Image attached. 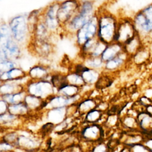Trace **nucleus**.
<instances>
[{"label":"nucleus","mask_w":152,"mask_h":152,"mask_svg":"<svg viewBox=\"0 0 152 152\" xmlns=\"http://www.w3.org/2000/svg\"><path fill=\"white\" fill-rule=\"evenodd\" d=\"M97 38L99 40L109 44L113 42L119 17L107 10L105 8H100L97 10Z\"/></svg>","instance_id":"f257e3e1"},{"label":"nucleus","mask_w":152,"mask_h":152,"mask_svg":"<svg viewBox=\"0 0 152 152\" xmlns=\"http://www.w3.org/2000/svg\"><path fill=\"white\" fill-rule=\"evenodd\" d=\"M132 20L137 34L142 42L152 40V3L136 12Z\"/></svg>","instance_id":"f03ea898"},{"label":"nucleus","mask_w":152,"mask_h":152,"mask_svg":"<svg viewBox=\"0 0 152 152\" xmlns=\"http://www.w3.org/2000/svg\"><path fill=\"white\" fill-rule=\"evenodd\" d=\"M8 23L12 38L22 47L28 46L31 34L28 26L27 15L25 14L15 15L11 18Z\"/></svg>","instance_id":"7ed1b4c3"},{"label":"nucleus","mask_w":152,"mask_h":152,"mask_svg":"<svg viewBox=\"0 0 152 152\" xmlns=\"http://www.w3.org/2000/svg\"><path fill=\"white\" fill-rule=\"evenodd\" d=\"M59 7V1L55 0L46 6L42 12V18L53 35L63 33L62 26L57 17Z\"/></svg>","instance_id":"20e7f679"},{"label":"nucleus","mask_w":152,"mask_h":152,"mask_svg":"<svg viewBox=\"0 0 152 152\" xmlns=\"http://www.w3.org/2000/svg\"><path fill=\"white\" fill-rule=\"evenodd\" d=\"M18 137L15 147L26 152H35L42 145L41 138L28 131H17Z\"/></svg>","instance_id":"39448f33"},{"label":"nucleus","mask_w":152,"mask_h":152,"mask_svg":"<svg viewBox=\"0 0 152 152\" xmlns=\"http://www.w3.org/2000/svg\"><path fill=\"white\" fill-rule=\"evenodd\" d=\"M26 90L28 94L46 100L56 94L55 93L56 90L49 80H30L26 85Z\"/></svg>","instance_id":"423d86ee"},{"label":"nucleus","mask_w":152,"mask_h":152,"mask_svg":"<svg viewBox=\"0 0 152 152\" xmlns=\"http://www.w3.org/2000/svg\"><path fill=\"white\" fill-rule=\"evenodd\" d=\"M137 34L132 18L128 17H119L113 42L124 45L126 42Z\"/></svg>","instance_id":"0eeeda50"},{"label":"nucleus","mask_w":152,"mask_h":152,"mask_svg":"<svg viewBox=\"0 0 152 152\" xmlns=\"http://www.w3.org/2000/svg\"><path fill=\"white\" fill-rule=\"evenodd\" d=\"M97 12V11H96ZM97 32V15L96 13L74 34L75 44L80 48L87 40L96 37Z\"/></svg>","instance_id":"6e6552de"},{"label":"nucleus","mask_w":152,"mask_h":152,"mask_svg":"<svg viewBox=\"0 0 152 152\" xmlns=\"http://www.w3.org/2000/svg\"><path fill=\"white\" fill-rule=\"evenodd\" d=\"M22 48L12 36L0 35V50L4 53L6 59L15 61L20 58Z\"/></svg>","instance_id":"1a4fd4ad"},{"label":"nucleus","mask_w":152,"mask_h":152,"mask_svg":"<svg viewBox=\"0 0 152 152\" xmlns=\"http://www.w3.org/2000/svg\"><path fill=\"white\" fill-rule=\"evenodd\" d=\"M80 0H62L59 1V7L58 11V19L63 26L78 11Z\"/></svg>","instance_id":"9d476101"},{"label":"nucleus","mask_w":152,"mask_h":152,"mask_svg":"<svg viewBox=\"0 0 152 152\" xmlns=\"http://www.w3.org/2000/svg\"><path fill=\"white\" fill-rule=\"evenodd\" d=\"M28 46L33 53L42 58H48L54 52L55 50V46L50 40L37 41L31 40Z\"/></svg>","instance_id":"9b49d317"},{"label":"nucleus","mask_w":152,"mask_h":152,"mask_svg":"<svg viewBox=\"0 0 152 152\" xmlns=\"http://www.w3.org/2000/svg\"><path fill=\"white\" fill-rule=\"evenodd\" d=\"M90 18L86 17L77 12L66 24L62 26L64 34L74 36L76 31L83 27Z\"/></svg>","instance_id":"f8f14e48"},{"label":"nucleus","mask_w":152,"mask_h":152,"mask_svg":"<svg viewBox=\"0 0 152 152\" xmlns=\"http://www.w3.org/2000/svg\"><path fill=\"white\" fill-rule=\"evenodd\" d=\"M78 96H79L78 95L74 97H68L56 94L46 100V104L45 109L48 110L50 109L66 107L71 104L76 103L78 99Z\"/></svg>","instance_id":"ddd939ff"},{"label":"nucleus","mask_w":152,"mask_h":152,"mask_svg":"<svg viewBox=\"0 0 152 152\" xmlns=\"http://www.w3.org/2000/svg\"><path fill=\"white\" fill-rule=\"evenodd\" d=\"M103 136V131L98 125L91 124L84 126L80 132V137L86 142L99 141Z\"/></svg>","instance_id":"4468645a"},{"label":"nucleus","mask_w":152,"mask_h":152,"mask_svg":"<svg viewBox=\"0 0 152 152\" xmlns=\"http://www.w3.org/2000/svg\"><path fill=\"white\" fill-rule=\"evenodd\" d=\"M27 76L20 80L2 82L0 85V96H2L4 95L14 94L26 90V85L23 84L24 83L23 80L27 77Z\"/></svg>","instance_id":"2eb2a0df"},{"label":"nucleus","mask_w":152,"mask_h":152,"mask_svg":"<svg viewBox=\"0 0 152 152\" xmlns=\"http://www.w3.org/2000/svg\"><path fill=\"white\" fill-rule=\"evenodd\" d=\"M53 34L49 30L45 23L41 18L36 24L31 34V40L37 41L50 40Z\"/></svg>","instance_id":"dca6fc26"},{"label":"nucleus","mask_w":152,"mask_h":152,"mask_svg":"<svg viewBox=\"0 0 152 152\" xmlns=\"http://www.w3.org/2000/svg\"><path fill=\"white\" fill-rule=\"evenodd\" d=\"M31 80H49L48 78L51 76L50 69L46 65L38 64L31 66L27 73Z\"/></svg>","instance_id":"f3484780"},{"label":"nucleus","mask_w":152,"mask_h":152,"mask_svg":"<svg viewBox=\"0 0 152 152\" xmlns=\"http://www.w3.org/2000/svg\"><path fill=\"white\" fill-rule=\"evenodd\" d=\"M66 108L67 107L48 109L46 114L48 122H50L55 126L64 121L67 118Z\"/></svg>","instance_id":"a211bd4d"},{"label":"nucleus","mask_w":152,"mask_h":152,"mask_svg":"<svg viewBox=\"0 0 152 152\" xmlns=\"http://www.w3.org/2000/svg\"><path fill=\"white\" fill-rule=\"evenodd\" d=\"M124 51V46L122 44L117 42H112L106 45L100 57L104 62H106L112 59Z\"/></svg>","instance_id":"6ab92c4d"},{"label":"nucleus","mask_w":152,"mask_h":152,"mask_svg":"<svg viewBox=\"0 0 152 152\" xmlns=\"http://www.w3.org/2000/svg\"><path fill=\"white\" fill-rule=\"evenodd\" d=\"M24 102L30 110V113L33 112H39L45 109L46 104V100L28 93L24 98Z\"/></svg>","instance_id":"aec40b11"},{"label":"nucleus","mask_w":152,"mask_h":152,"mask_svg":"<svg viewBox=\"0 0 152 152\" xmlns=\"http://www.w3.org/2000/svg\"><path fill=\"white\" fill-rule=\"evenodd\" d=\"M27 76V74L21 68L17 66L9 71L3 72L0 75V80L4 82L7 81L17 80L25 78Z\"/></svg>","instance_id":"412c9836"},{"label":"nucleus","mask_w":152,"mask_h":152,"mask_svg":"<svg viewBox=\"0 0 152 152\" xmlns=\"http://www.w3.org/2000/svg\"><path fill=\"white\" fill-rule=\"evenodd\" d=\"M144 43L137 34L132 39L126 42L123 46L124 51L129 55H134L141 48H142Z\"/></svg>","instance_id":"4be33fe9"},{"label":"nucleus","mask_w":152,"mask_h":152,"mask_svg":"<svg viewBox=\"0 0 152 152\" xmlns=\"http://www.w3.org/2000/svg\"><path fill=\"white\" fill-rule=\"evenodd\" d=\"M94 0H80L78 12L81 14L91 18L97 11Z\"/></svg>","instance_id":"5701e85b"},{"label":"nucleus","mask_w":152,"mask_h":152,"mask_svg":"<svg viewBox=\"0 0 152 152\" xmlns=\"http://www.w3.org/2000/svg\"><path fill=\"white\" fill-rule=\"evenodd\" d=\"M22 118L11 114L8 112L0 114V126L7 128H13L18 126Z\"/></svg>","instance_id":"b1692460"},{"label":"nucleus","mask_w":152,"mask_h":152,"mask_svg":"<svg viewBox=\"0 0 152 152\" xmlns=\"http://www.w3.org/2000/svg\"><path fill=\"white\" fill-rule=\"evenodd\" d=\"M8 112L15 116L24 118L30 114V112L24 102L8 104Z\"/></svg>","instance_id":"393cba45"},{"label":"nucleus","mask_w":152,"mask_h":152,"mask_svg":"<svg viewBox=\"0 0 152 152\" xmlns=\"http://www.w3.org/2000/svg\"><path fill=\"white\" fill-rule=\"evenodd\" d=\"M80 74L83 77L86 84H94L97 81L99 77L97 69L87 68L85 65Z\"/></svg>","instance_id":"a878e982"},{"label":"nucleus","mask_w":152,"mask_h":152,"mask_svg":"<svg viewBox=\"0 0 152 152\" xmlns=\"http://www.w3.org/2000/svg\"><path fill=\"white\" fill-rule=\"evenodd\" d=\"M77 113L79 115H85L90 111L96 109V102L91 99H87L77 104Z\"/></svg>","instance_id":"bb28decb"},{"label":"nucleus","mask_w":152,"mask_h":152,"mask_svg":"<svg viewBox=\"0 0 152 152\" xmlns=\"http://www.w3.org/2000/svg\"><path fill=\"white\" fill-rule=\"evenodd\" d=\"M80 90V87L72 84H67L59 89L56 91V94L68 97H74L79 95Z\"/></svg>","instance_id":"cd10ccee"},{"label":"nucleus","mask_w":152,"mask_h":152,"mask_svg":"<svg viewBox=\"0 0 152 152\" xmlns=\"http://www.w3.org/2000/svg\"><path fill=\"white\" fill-rule=\"evenodd\" d=\"M137 121L142 129L145 131H152V116L148 113L142 112L140 113Z\"/></svg>","instance_id":"c85d7f7f"},{"label":"nucleus","mask_w":152,"mask_h":152,"mask_svg":"<svg viewBox=\"0 0 152 152\" xmlns=\"http://www.w3.org/2000/svg\"><path fill=\"white\" fill-rule=\"evenodd\" d=\"M128 55L125 51L121 52L112 59L104 62L106 68L110 70L116 69L124 64L125 59Z\"/></svg>","instance_id":"c756f323"},{"label":"nucleus","mask_w":152,"mask_h":152,"mask_svg":"<svg viewBox=\"0 0 152 152\" xmlns=\"http://www.w3.org/2000/svg\"><path fill=\"white\" fill-rule=\"evenodd\" d=\"M27 93L26 90H24L21 92L16 93L14 94L4 95L1 96V98L4 100H5L8 104H16V103L23 102Z\"/></svg>","instance_id":"7c9ffc66"},{"label":"nucleus","mask_w":152,"mask_h":152,"mask_svg":"<svg viewBox=\"0 0 152 152\" xmlns=\"http://www.w3.org/2000/svg\"><path fill=\"white\" fill-rule=\"evenodd\" d=\"M50 81L56 91L61 87L68 84L66 75L60 73H55L52 74L50 76Z\"/></svg>","instance_id":"2f4dec72"},{"label":"nucleus","mask_w":152,"mask_h":152,"mask_svg":"<svg viewBox=\"0 0 152 152\" xmlns=\"http://www.w3.org/2000/svg\"><path fill=\"white\" fill-rule=\"evenodd\" d=\"M42 12V10H35L27 15V23L31 34L33 33L35 26L41 18Z\"/></svg>","instance_id":"473e14b6"},{"label":"nucleus","mask_w":152,"mask_h":152,"mask_svg":"<svg viewBox=\"0 0 152 152\" xmlns=\"http://www.w3.org/2000/svg\"><path fill=\"white\" fill-rule=\"evenodd\" d=\"M86 67L97 69L104 65L101 57H87L83 59V63Z\"/></svg>","instance_id":"72a5a7b5"},{"label":"nucleus","mask_w":152,"mask_h":152,"mask_svg":"<svg viewBox=\"0 0 152 152\" xmlns=\"http://www.w3.org/2000/svg\"><path fill=\"white\" fill-rule=\"evenodd\" d=\"M66 76L68 84L76 86L80 88L83 87L84 85H86L83 77L80 74L77 72L72 71L66 74Z\"/></svg>","instance_id":"f704fd0d"},{"label":"nucleus","mask_w":152,"mask_h":152,"mask_svg":"<svg viewBox=\"0 0 152 152\" xmlns=\"http://www.w3.org/2000/svg\"><path fill=\"white\" fill-rule=\"evenodd\" d=\"M102 116V112L94 109L85 115L84 121L88 124H94L98 122Z\"/></svg>","instance_id":"c9c22d12"},{"label":"nucleus","mask_w":152,"mask_h":152,"mask_svg":"<svg viewBox=\"0 0 152 152\" xmlns=\"http://www.w3.org/2000/svg\"><path fill=\"white\" fill-rule=\"evenodd\" d=\"M107 45L98 40L92 52L88 57H100Z\"/></svg>","instance_id":"e433bc0d"},{"label":"nucleus","mask_w":152,"mask_h":152,"mask_svg":"<svg viewBox=\"0 0 152 152\" xmlns=\"http://www.w3.org/2000/svg\"><path fill=\"white\" fill-rule=\"evenodd\" d=\"M17 66V63L14 61L10 59L2 60L0 61V74L8 71Z\"/></svg>","instance_id":"4c0bfd02"},{"label":"nucleus","mask_w":152,"mask_h":152,"mask_svg":"<svg viewBox=\"0 0 152 152\" xmlns=\"http://www.w3.org/2000/svg\"><path fill=\"white\" fill-rule=\"evenodd\" d=\"M131 152H151L144 145L137 143L129 146Z\"/></svg>","instance_id":"58836bf2"},{"label":"nucleus","mask_w":152,"mask_h":152,"mask_svg":"<svg viewBox=\"0 0 152 152\" xmlns=\"http://www.w3.org/2000/svg\"><path fill=\"white\" fill-rule=\"evenodd\" d=\"M107 147L103 143H99L96 145L92 149V152H107Z\"/></svg>","instance_id":"ea45409f"},{"label":"nucleus","mask_w":152,"mask_h":152,"mask_svg":"<svg viewBox=\"0 0 152 152\" xmlns=\"http://www.w3.org/2000/svg\"><path fill=\"white\" fill-rule=\"evenodd\" d=\"M8 104L2 98L0 99V114L8 112Z\"/></svg>","instance_id":"a19ab883"},{"label":"nucleus","mask_w":152,"mask_h":152,"mask_svg":"<svg viewBox=\"0 0 152 152\" xmlns=\"http://www.w3.org/2000/svg\"><path fill=\"white\" fill-rule=\"evenodd\" d=\"M124 123L126 126H128V127L130 128V127L133 126V125H134L135 120L134 118H132L131 117H128L125 119Z\"/></svg>","instance_id":"79ce46f5"},{"label":"nucleus","mask_w":152,"mask_h":152,"mask_svg":"<svg viewBox=\"0 0 152 152\" xmlns=\"http://www.w3.org/2000/svg\"><path fill=\"white\" fill-rule=\"evenodd\" d=\"M144 145L151 151L152 152V138L151 139H148L147 140L145 144H144Z\"/></svg>","instance_id":"37998d69"},{"label":"nucleus","mask_w":152,"mask_h":152,"mask_svg":"<svg viewBox=\"0 0 152 152\" xmlns=\"http://www.w3.org/2000/svg\"><path fill=\"white\" fill-rule=\"evenodd\" d=\"M147 113H148L149 115L152 116V106H148L147 107Z\"/></svg>","instance_id":"c03bdc74"},{"label":"nucleus","mask_w":152,"mask_h":152,"mask_svg":"<svg viewBox=\"0 0 152 152\" xmlns=\"http://www.w3.org/2000/svg\"><path fill=\"white\" fill-rule=\"evenodd\" d=\"M121 152H131L130 151V149L129 148H125L124 149L122 150V151Z\"/></svg>","instance_id":"a18cd8bd"},{"label":"nucleus","mask_w":152,"mask_h":152,"mask_svg":"<svg viewBox=\"0 0 152 152\" xmlns=\"http://www.w3.org/2000/svg\"><path fill=\"white\" fill-rule=\"evenodd\" d=\"M2 81H1V80H0V85H1V83H2Z\"/></svg>","instance_id":"49530a36"},{"label":"nucleus","mask_w":152,"mask_h":152,"mask_svg":"<svg viewBox=\"0 0 152 152\" xmlns=\"http://www.w3.org/2000/svg\"><path fill=\"white\" fill-rule=\"evenodd\" d=\"M1 99V96H0V99Z\"/></svg>","instance_id":"de8ad7c7"},{"label":"nucleus","mask_w":152,"mask_h":152,"mask_svg":"<svg viewBox=\"0 0 152 152\" xmlns=\"http://www.w3.org/2000/svg\"><path fill=\"white\" fill-rule=\"evenodd\" d=\"M0 1H1V0H0Z\"/></svg>","instance_id":"09e8293b"}]
</instances>
